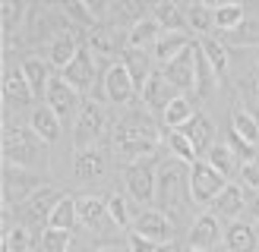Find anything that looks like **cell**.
<instances>
[{
	"label": "cell",
	"instance_id": "d590c367",
	"mask_svg": "<svg viewBox=\"0 0 259 252\" xmlns=\"http://www.w3.org/2000/svg\"><path fill=\"white\" fill-rule=\"evenodd\" d=\"M193 117H196V110H193L190 98H187V95H180L177 101H171V107L164 110V117H161V120H164L167 130H184V126H187Z\"/></svg>",
	"mask_w": 259,
	"mask_h": 252
},
{
	"label": "cell",
	"instance_id": "4dcf8cb0",
	"mask_svg": "<svg viewBox=\"0 0 259 252\" xmlns=\"http://www.w3.org/2000/svg\"><path fill=\"white\" fill-rule=\"evenodd\" d=\"M184 13H187L190 32H196L199 38H212V32H215V7H209V4H190Z\"/></svg>",
	"mask_w": 259,
	"mask_h": 252
},
{
	"label": "cell",
	"instance_id": "8992f818",
	"mask_svg": "<svg viewBox=\"0 0 259 252\" xmlns=\"http://www.w3.org/2000/svg\"><path fill=\"white\" fill-rule=\"evenodd\" d=\"M45 183L38 180V176L32 170H22V167H13V164H4V202L10 205H25L38 189H41Z\"/></svg>",
	"mask_w": 259,
	"mask_h": 252
},
{
	"label": "cell",
	"instance_id": "5bb4252c",
	"mask_svg": "<svg viewBox=\"0 0 259 252\" xmlns=\"http://www.w3.org/2000/svg\"><path fill=\"white\" fill-rule=\"evenodd\" d=\"M63 79H67L76 92H89V88H92V82H95V57H92V50H89V44H82L79 47V54H76V60L70 63L67 70L60 73Z\"/></svg>",
	"mask_w": 259,
	"mask_h": 252
},
{
	"label": "cell",
	"instance_id": "7a4b0ae2",
	"mask_svg": "<svg viewBox=\"0 0 259 252\" xmlns=\"http://www.w3.org/2000/svg\"><path fill=\"white\" fill-rule=\"evenodd\" d=\"M41 158H45L41 139L35 136L32 126H22V123H7L4 126V161L7 164L32 170V167L41 164Z\"/></svg>",
	"mask_w": 259,
	"mask_h": 252
},
{
	"label": "cell",
	"instance_id": "816d5d0a",
	"mask_svg": "<svg viewBox=\"0 0 259 252\" xmlns=\"http://www.w3.org/2000/svg\"><path fill=\"white\" fill-rule=\"evenodd\" d=\"M190 252H202V249H190Z\"/></svg>",
	"mask_w": 259,
	"mask_h": 252
},
{
	"label": "cell",
	"instance_id": "9a60e30c",
	"mask_svg": "<svg viewBox=\"0 0 259 252\" xmlns=\"http://www.w3.org/2000/svg\"><path fill=\"white\" fill-rule=\"evenodd\" d=\"M76 214H79V224L89 230H108V199L101 196H76Z\"/></svg>",
	"mask_w": 259,
	"mask_h": 252
},
{
	"label": "cell",
	"instance_id": "7dc6e473",
	"mask_svg": "<svg viewBox=\"0 0 259 252\" xmlns=\"http://www.w3.org/2000/svg\"><path fill=\"white\" fill-rule=\"evenodd\" d=\"M247 208H250V214H253V221L259 224V193H253V199L247 202Z\"/></svg>",
	"mask_w": 259,
	"mask_h": 252
},
{
	"label": "cell",
	"instance_id": "f907efd6",
	"mask_svg": "<svg viewBox=\"0 0 259 252\" xmlns=\"http://www.w3.org/2000/svg\"><path fill=\"white\" fill-rule=\"evenodd\" d=\"M98 252H123V249H114V246H105V249H98Z\"/></svg>",
	"mask_w": 259,
	"mask_h": 252
},
{
	"label": "cell",
	"instance_id": "8fae6325",
	"mask_svg": "<svg viewBox=\"0 0 259 252\" xmlns=\"http://www.w3.org/2000/svg\"><path fill=\"white\" fill-rule=\"evenodd\" d=\"M161 73H164V79L171 82L177 92H190V88L196 85V41H193L177 60L167 63Z\"/></svg>",
	"mask_w": 259,
	"mask_h": 252
},
{
	"label": "cell",
	"instance_id": "ab89813d",
	"mask_svg": "<svg viewBox=\"0 0 259 252\" xmlns=\"http://www.w3.org/2000/svg\"><path fill=\"white\" fill-rule=\"evenodd\" d=\"M108 218H111L114 227H130V224L136 221L133 211H130V202H126L123 196H117V193L108 196Z\"/></svg>",
	"mask_w": 259,
	"mask_h": 252
},
{
	"label": "cell",
	"instance_id": "8d00e7d4",
	"mask_svg": "<svg viewBox=\"0 0 259 252\" xmlns=\"http://www.w3.org/2000/svg\"><path fill=\"white\" fill-rule=\"evenodd\" d=\"M231 130H234L243 142H250V145L259 142V120L253 117L250 110H240V107H237L234 113H231Z\"/></svg>",
	"mask_w": 259,
	"mask_h": 252
},
{
	"label": "cell",
	"instance_id": "d4e9b609",
	"mask_svg": "<svg viewBox=\"0 0 259 252\" xmlns=\"http://www.w3.org/2000/svg\"><path fill=\"white\" fill-rule=\"evenodd\" d=\"M152 19L161 25V32H190L184 7H177L174 0H161L152 7Z\"/></svg>",
	"mask_w": 259,
	"mask_h": 252
},
{
	"label": "cell",
	"instance_id": "ba28073f",
	"mask_svg": "<svg viewBox=\"0 0 259 252\" xmlns=\"http://www.w3.org/2000/svg\"><path fill=\"white\" fill-rule=\"evenodd\" d=\"M133 233H139V236H149V239H155L158 246H167V243L174 239L177 227H174V221L167 218L164 211H158V208H149V211H142L139 218L133 221Z\"/></svg>",
	"mask_w": 259,
	"mask_h": 252
},
{
	"label": "cell",
	"instance_id": "f6af8a7d",
	"mask_svg": "<svg viewBox=\"0 0 259 252\" xmlns=\"http://www.w3.org/2000/svg\"><path fill=\"white\" fill-rule=\"evenodd\" d=\"M237 180H240V186H243V189H253V193H259V161H247V164H240Z\"/></svg>",
	"mask_w": 259,
	"mask_h": 252
},
{
	"label": "cell",
	"instance_id": "7bdbcfd3",
	"mask_svg": "<svg viewBox=\"0 0 259 252\" xmlns=\"http://www.w3.org/2000/svg\"><path fill=\"white\" fill-rule=\"evenodd\" d=\"M4 246H7L10 252H35L32 233H29V227H25V224H16V227H13V230L4 236Z\"/></svg>",
	"mask_w": 259,
	"mask_h": 252
},
{
	"label": "cell",
	"instance_id": "74e56055",
	"mask_svg": "<svg viewBox=\"0 0 259 252\" xmlns=\"http://www.w3.org/2000/svg\"><path fill=\"white\" fill-rule=\"evenodd\" d=\"M199 50L205 54V60L215 67V73L218 76H225L228 73V47L218 41V38L212 35V38H199Z\"/></svg>",
	"mask_w": 259,
	"mask_h": 252
},
{
	"label": "cell",
	"instance_id": "484cf974",
	"mask_svg": "<svg viewBox=\"0 0 259 252\" xmlns=\"http://www.w3.org/2000/svg\"><path fill=\"white\" fill-rule=\"evenodd\" d=\"M218 41H222L225 47L228 44H237V47H259V16H247L237 29H231V32H222V35H215Z\"/></svg>",
	"mask_w": 259,
	"mask_h": 252
},
{
	"label": "cell",
	"instance_id": "f546056e",
	"mask_svg": "<svg viewBox=\"0 0 259 252\" xmlns=\"http://www.w3.org/2000/svg\"><path fill=\"white\" fill-rule=\"evenodd\" d=\"M123 63H126V70H130V76H133V82H136V88L142 92L146 88V82H149V76L155 73L152 70V54L149 50H136V47H126L123 50Z\"/></svg>",
	"mask_w": 259,
	"mask_h": 252
},
{
	"label": "cell",
	"instance_id": "e0dca14e",
	"mask_svg": "<svg viewBox=\"0 0 259 252\" xmlns=\"http://www.w3.org/2000/svg\"><path fill=\"white\" fill-rule=\"evenodd\" d=\"M190 44H193L190 32H161V38H158V41H155V47H152V60L161 63V70H164L167 63L177 60Z\"/></svg>",
	"mask_w": 259,
	"mask_h": 252
},
{
	"label": "cell",
	"instance_id": "4316f807",
	"mask_svg": "<svg viewBox=\"0 0 259 252\" xmlns=\"http://www.w3.org/2000/svg\"><path fill=\"white\" fill-rule=\"evenodd\" d=\"M225 249L228 252H256V230L243 221H231L225 227Z\"/></svg>",
	"mask_w": 259,
	"mask_h": 252
},
{
	"label": "cell",
	"instance_id": "cb8c5ba5",
	"mask_svg": "<svg viewBox=\"0 0 259 252\" xmlns=\"http://www.w3.org/2000/svg\"><path fill=\"white\" fill-rule=\"evenodd\" d=\"M158 38H161V25L155 22L152 16H146V19H139V22L130 25V32H126V47L149 50V54H152V47H155V41H158Z\"/></svg>",
	"mask_w": 259,
	"mask_h": 252
},
{
	"label": "cell",
	"instance_id": "603a6c76",
	"mask_svg": "<svg viewBox=\"0 0 259 252\" xmlns=\"http://www.w3.org/2000/svg\"><path fill=\"white\" fill-rule=\"evenodd\" d=\"M29 126L35 130V136L41 139V142H57V139H60V126H63V120H60L48 104H38V107L32 110V117H29Z\"/></svg>",
	"mask_w": 259,
	"mask_h": 252
},
{
	"label": "cell",
	"instance_id": "f1b7e54d",
	"mask_svg": "<svg viewBox=\"0 0 259 252\" xmlns=\"http://www.w3.org/2000/svg\"><path fill=\"white\" fill-rule=\"evenodd\" d=\"M180 133H184V136L190 139V142L196 145L199 155H205V151H209V148L215 145V142H212V139H215V126H212V120L205 117V113H196V117H193V120H190V123H187Z\"/></svg>",
	"mask_w": 259,
	"mask_h": 252
},
{
	"label": "cell",
	"instance_id": "30bf717a",
	"mask_svg": "<svg viewBox=\"0 0 259 252\" xmlns=\"http://www.w3.org/2000/svg\"><path fill=\"white\" fill-rule=\"evenodd\" d=\"M45 101H48V107L54 110L60 120H63V117H70V113H79V107H82L79 92H76V88H73L67 79H63V76H54V79H51Z\"/></svg>",
	"mask_w": 259,
	"mask_h": 252
},
{
	"label": "cell",
	"instance_id": "52a82bcc",
	"mask_svg": "<svg viewBox=\"0 0 259 252\" xmlns=\"http://www.w3.org/2000/svg\"><path fill=\"white\" fill-rule=\"evenodd\" d=\"M123 183H126V193L133 202H152L155 193H158V167H155L152 161L130 164Z\"/></svg>",
	"mask_w": 259,
	"mask_h": 252
},
{
	"label": "cell",
	"instance_id": "f35d334b",
	"mask_svg": "<svg viewBox=\"0 0 259 252\" xmlns=\"http://www.w3.org/2000/svg\"><path fill=\"white\" fill-rule=\"evenodd\" d=\"M167 151L177 158V161H184V164H193V161H199V151L196 145L190 142V139L180 133V130H171L167 133Z\"/></svg>",
	"mask_w": 259,
	"mask_h": 252
},
{
	"label": "cell",
	"instance_id": "3957f363",
	"mask_svg": "<svg viewBox=\"0 0 259 252\" xmlns=\"http://www.w3.org/2000/svg\"><path fill=\"white\" fill-rule=\"evenodd\" d=\"M108 133V117H105V107L98 101H82L79 113H76V123H73V145L76 151H89V148H98L95 142Z\"/></svg>",
	"mask_w": 259,
	"mask_h": 252
},
{
	"label": "cell",
	"instance_id": "836d02e7",
	"mask_svg": "<svg viewBox=\"0 0 259 252\" xmlns=\"http://www.w3.org/2000/svg\"><path fill=\"white\" fill-rule=\"evenodd\" d=\"M205 161H209V164H212V167L222 173V176H228V180H231V176H237L240 164H243V161H240V158H237L228 145H212L209 151H205Z\"/></svg>",
	"mask_w": 259,
	"mask_h": 252
},
{
	"label": "cell",
	"instance_id": "2e32d148",
	"mask_svg": "<svg viewBox=\"0 0 259 252\" xmlns=\"http://www.w3.org/2000/svg\"><path fill=\"white\" fill-rule=\"evenodd\" d=\"M63 199V193H57V189L54 186H41V189H38V193L29 199V202H25V224H48V218H51V211H54V205H57V202Z\"/></svg>",
	"mask_w": 259,
	"mask_h": 252
},
{
	"label": "cell",
	"instance_id": "ee69618b",
	"mask_svg": "<svg viewBox=\"0 0 259 252\" xmlns=\"http://www.w3.org/2000/svg\"><path fill=\"white\" fill-rule=\"evenodd\" d=\"M228 148L234 151V155L247 164V161H256V145H250V142H243V139L234 133V130H228Z\"/></svg>",
	"mask_w": 259,
	"mask_h": 252
},
{
	"label": "cell",
	"instance_id": "60d3db41",
	"mask_svg": "<svg viewBox=\"0 0 259 252\" xmlns=\"http://www.w3.org/2000/svg\"><path fill=\"white\" fill-rule=\"evenodd\" d=\"M22 16H25L22 0H4V4H0V25H4V35H10L16 25H22Z\"/></svg>",
	"mask_w": 259,
	"mask_h": 252
},
{
	"label": "cell",
	"instance_id": "d6986e66",
	"mask_svg": "<svg viewBox=\"0 0 259 252\" xmlns=\"http://www.w3.org/2000/svg\"><path fill=\"white\" fill-rule=\"evenodd\" d=\"M79 41H76V35L73 32H57L54 38H51V44H48V63L51 67H57L60 73L70 67V63L76 60V54H79Z\"/></svg>",
	"mask_w": 259,
	"mask_h": 252
},
{
	"label": "cell",
	"instance_id": "4fadbf2b",
	"mask_svg": "<svg viewBox=\"0 0 259 252\" xmlns=\"http://www.w3.org/2000/svg\"><path fill=\"white\" fill-rule=\"evenodd\" d=\"M218 243H225V230H222V218H215L212 211L199 214L190 227V246L193 249H215Z\"/></svg>",
	"mask_w": 259,
	"mask_h": 252
},
{
	"label": "cell",
	"instance_id": "6da1fadb",
	"mask_svg": "<svg viewBox=\"0 0 259 252\" xmlns=\"http://www.w3.org/2000/svg\"><path fill=\"white\" fill-rule=\"evenodd\" d=\"M155 202H158V211H164L174 224L187 218V211L193 205V196H190V164L177 161V158L158 164V193H155Z\"/></svg>",
	"mask_w": 259,
	"mask_h": 252
},
{
	"label": "cell",
	"instance_id": "681fc988",
	"mask_svg": "<svg viewBox=\"0 0 259 252\" xmlns=\"http://www.w3.org/2000/svg\"><path fill=\"white\" fill-rule=\"evenodd\" d=\"M158 252H180V249H177L174 243H167V246H158Z\"/></svg>",
	"mask_w": 259,
	"mask_h": 252
},
{
	"label": "cell",
	"instance_id": "bcb514c9",
	"mask_svg": "<svg viewBox=\"0 0 259 252\" xmlns=\"http://www.w3.org/2000/svg\"><path fill=\"white\" fill-rule=\"evenodd\" d=\"M126 252H158V243L149 236H139V233H130L126 236Z\"/></svg>",
	"mask_w": 259,
	"mask_h": 252
},
{
	"label": "cell",
	"instance_id": "9c48e42d",
	"mask_svg": "<svg viewBox=\"0 0 259 252\" xmlns=\"http://www.w3.org/2000/svg\"><path fill=\"white\" fill-rule=\"evenodd\" d=\"M101 79H105V95H108V101H114V104H130V101L136 98V92H139L123 60L111 63Z\"/></svg>",
	"mask_w": 259,
	"mask_h": 252
},
{
	"label": "cell",
	"instance_id": "c3c4849f",
	"mask_svg": "<svg viewBox=\"0 0 259 252\" xmlns=\"http://www.w3.org/2000/svg\"><path fill=\"white\" fill-rule=\"evenodd\" d=\"M70 252H98V249H89V243H73Z\"/></svg>",
	"mask_w": 259,
	"mask_h": 252
},
{
	"label": "cell",
	"instance_id": "f5cc1de1",
	"mask_svg": "<svg viewBox=\"0 0 259 252\" xmlns=\"http://www.w3.org/2000/svg\"><path fill=\"white\" fill-rule=\"evenodd\" d=\"M35 252H38V249H35Z\"/></svg>",
	"mask_w": 259,
	"mask_h": 252
},
{
	"label": "cell",
	"instance_id": "e575fe53",
	"mask_svg": "<svg viewBox=\"0 0 259 252\" xmlns=\"http://www.w3.org/2000/svg\"><path fill=\"white\" fill-rule=\"evenodd\" d=\"M247 19V10L240 4H215V35L231 32Z\"/></svg>",
	"mask_w": 259,
	"mask_h": 252
},
{
	"label": "cell",
	"instance_id": "ac0fdd59",
	"mask_svg": "<svg viewBox=\"0 0 259 252\" xmlns=\"http://www.w3.org/2000/svg\"><path fill=\"white\" fill-rule=\"evenodd\" d=\"M108 170V158H105V151L101 148H89V151H76V158H73V173H76V180H101Z\"/></svg>",
	"mask_w": 259,
	"mask_h": 252
},
{
	"label": "cell",
	"instance_id": "7c38bea8",
	"mask_svg": "<svg viewBox=\"0 0 259 252\" xmlns=\"http://www.w3.org/2000/svg\"><path fill=\"white\" fill-rule=\"evenodd\" d=\"M177 98H180V92L164 79V73H158V70L149 76L146 88H142V101H146V107L155 110V113H161V117H164V110L171 107V101H177Z\"/></svg>",
	"mask_w": 259,
	"mask_h": 252
},
{
	"label": "cell",
	"instance_id": "ffe728a7",
	"mask_svg": "<svg viewBox=\"0 0 259 252\" xmlns=\"http://www.w3.org/2000/svg\"><path fill=\"white\" fill-rule=\"evenodd\" d=\"M32 98H35V92H32L29 79H25L22 67H19V70H7V73H4V101H7V104L29 107Z\"/></svg>",
	"mask_w": 259,
	"mask_h": 252
},
{
	"label": "cell",
	"instance_id": "1f68e13d",
	"mask_svg": "<svg viewBox=\"0 0 259 252\" xmlns=\"http://www.w3.org/2000/svg\"><path fill=\"white\" fill-rule=\"evenodd\" d=\"M215 88H218V73L205 60V54L199 50V41H196V85H193V92H196V98H209L215 95Z\"/></svg>",
	"mask_w": 259,
	"mask_h": 252
},
{
	"label": "cell",
	"instance_id": "7402d4cb",
	"mask_svg": "<svg viewBox=\"0 0 259 252\" xmlns=\"http://www.w3.org/2000/svg\"><path fill=\"white\" fill-rule=\"evenodd\" d=\"M243 208H247V196H243V186H237V183H228L222 193H218V199L212 202L215 218H231L234 221Z\"/></svg>",
	"mask_w": 259,
	"mask_h": 252
},
{
	"label": "cell",
	"instance_id": "44dd1931",
	"mask_svg": "<svg viewBox=\"0 0 259 252\" xmlns=\"http://www.w3.org/2000/svg\"><path fill=\"white\" fill-rule=\"evenodd\" d=\"M120 41H126V38H120V35H117V29H114L111 22H98L95 29L85 35L89 50H95V54H101V57L117 54V50H120Z\"/></svg>",
	"mask_w": 259,
	"mask_h": 252
},
{
	"label": "cell",
	"instance_id": "5b68a950",
	"mask_svg": "<svg viewBox=\"0 0 259 252\" xmlns=\"http://www.w3.org/2000/svg\"><path fill=\"white\" fill-rule=\"evenodd\" d=\"M114 145L126 148V145H158V126L149 113H130L117 123L114 130Z\"/></svg>",
	"mask_w": 259,
	"mask_h": 252
},
{
	"label": "cell",
	"instance_id": "83f0119b",
	"mask_svg": "<svg viewBox=\"0 0 259 252\" xmlns=\"http://www.w3.org/2000/svg\"><path fill=\"white\" fill-rule=\"evenodd\" d=\"M22 73H25V79H29L35 98L38 95H48V85H51V79H54V76H51L48 57H25L22 60Z\"/></svg>",
	"mask_w": 259,
	"mask_h": 252
},
{
	"label": "cell",
	"instance_id": "b9f144b4",
	"mask_svg": "<svg viewBox=\"0 0 259 252\" xmlns=\"http://www.w3.org/2000/svg\"><path fill=\"white\" fill-rule=\"evenodd\" d=\"M70 249H73V236L67 230H54V227L41 230V252H70Z\"/></svg>",
	"mask_w": 259,
	"mask_h": 252
},
{
	"label": "cell",
	"instance_id": "277c9868",
	"mask_svg": "<svg viewBox=\"0 0 259 252\" xmlns=\"http://www.w3.org/2000/svg\"><path fill=\"white\" fill-rule=\"evenodd\" d=\"M228 183H231L228 176H222L205 158L190 164V196H193V205H212V202L218 199V193H222Z\"/></svg>",
	"mask_w": 259,
	"mask_h": 252
},
{
	"label": "cell",
	"instance_id": "d6a6232c",
	"mask_svg": "<svg viewBox=\"0 0 259 252\" xmlns=\"http://www.w3.org/2000/svg\"><path fill=\"white\" fill-rule=\"evenodd\" d=\"M76 224H79V214H76V196H63L57 205H54V211H51L48 227L73 233V227H76Z\"/></svg>",
	"mask_w": 259,
	"mask_h": 252
}]
</instances>
